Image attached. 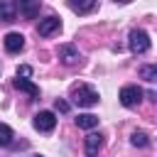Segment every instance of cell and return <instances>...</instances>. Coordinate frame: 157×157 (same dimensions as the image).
<instances>
[{"label": "cell", "mask_w": 157, "mask_h": 157, "mask_svg": "<svg viewBox=\"0 0 157 157\" xmlns=\"http://www.w3.org/2000/svg\"><path fill=\"white\" fill-rule=\"evenodd\" d=\"M98 91L93 88V86H88V83H76V86H71V101L78 105V108H91V105H96L98 103Z\"/></svg>", "instance_id": "cell-1"}, {"label": "cell", "mask_w": 157, "mask_h": 157, "mask_svg": "<svg viewBox=\"0 0 157 157\" xmlns=\"http://www.w3.org/2000/svg\"><path fill=\"white\" fill-rule=\"evenodd\" d=\"M142 96H145V91L140 88V86H135V83H130V86H123L120 88V103L125 105V108H135V105H140V101H142Z\"/></svg>", "instance_id": "cell-2"}, {"label": "cell", "mask_w": 157, "mask_h": 157, "mask_svg": "<svg viewBox=\"0 0 157 157\" xmlns=\"http://www.w3.org/2000/svg\"><path fill=\"white\" fill-rule=\"evenodd\" d=\"M128 44H130V52H132V54H145V52L150 49V34H147L145 29H132Z\"/></svg>", "instance_id": "cell-3"}, {"label": "cell", "mask_w": 157, "mask_h": 157, "mask_svg": "<svg viewBox=\"0 0 157 157\" xmlns=\"http://www.w3.org/2000/svg\"><path fill=\"white\" fill-rule=\"evenodd\" d=\"M32 125H34V130H39V132H52L54 125H56V115H54L52 110H39V113L34 115Z\"/></svg>", "instance_id": "cell-4"}, {"label": "cell", "mask_w": 157, "mask_h": 157, "mask_svg": "<svg viewBox=\"0 0 157 157\" xmlns=\"http://www.w3.org/2000/svg\"><path fill=\"white\" fill-rule=\"evenodd\" d=\"M101 147H103V135L101 132H88L83 137V152H86V157H98Z\"/></svg>", "instance_id": "cell-5"}, {"label": "cell", "mask_w": 157, "mask_h": 157, "mask_svg": "<svg viewBox=\"0 0 157 157\" xmlns=\"http://www.w3.org/2000/svg\"><path fill=\"white\" fill-rule=\"evenodd\" d=\"M56 29H61V20H59V17H54V15H49V17L39 20V25H37L39 37H49V34H54Z\"/></svg>", "instance_id": "cell-6"}, {"label": "cell", "mask_w": 157, "mask_h": 157, "mask_svg": "<svg viewBox=\"0 0 157 157\" xmlns=\"http://www.w3.org/2000/svg\"><path fill=\"white\" fill-rule=\"evenodd\" d=\"M2 44H5V52L17 54V52H22V49H25V37H22L20 32H7V34H5V39H2Z\"/></svg>", "instance_id": "cell-7"}, {"label": "cell", "mask_w": 157, "mask_h": 157, "mask_svg": "<svg viewBox=\"0 0 157 157\" xmlns=\"http://www.w3.org/2000/svg\"><path fill=\"white\" fill-rule=\"evenodd\" d=\"M59 59H61V64L74 66V64L81 61V54H78V49H76L74 44H61V47H59Z\"/></svg>", "instance_id": "cell-8"}, {"label": "cell", "mask_w": 157, "mask_h": 157, "mask_svg": "<svg viewBox=\"0 0 157 157\" xmlns=\"http://www.w3.org/2000/svg\"><path fill=\"white\" fill-rule=\"evenodd\" d=\"M39 5H42V0H15V7H20V12H22L27 20H34V17H37Z\"/></svg>", "instance_id": "cell-9"}, {"label": "cell", "mask_w": 157, "mask_h": 157, "mask_svg": "<svg viewBox=\"0 0 157 157\" xmlns=\"http://www.w3.org/2000/svg\"><path fill=\"white\" fill-rule=\"evenodd\" d=\"M12 86H15L17 91H25V93L29 96V101H37V98H39V88H37L29 78H20V76H17V78H12Z\"/></svg>", "instance_id": "cell-10"}, {"label": "cell", "mask_w": 157, "mask_h": 157, "mask_svg": "<svg viewBox=\"0 0 157 157\" xmlns=\"http://www.w3.org/2000/svg\"><path fill=\"white\" fill-rule=\"evenodd\" d=\"M17 17V7L12 0H0V20L2 22H15Z\"/></svg>", "instance_id": "cell-11"}, {"label": "cell", "mask_w": 157, "mask_h": 157, "mask_svg": "<svg viewBox=\"0 0 157 157\" xmlns=\"http://www.w3.org/2000/svg\"><path fill=\"white\" fill-rule=\"evenodd\" d=\"M96 2H98V0H69V7H71L76 15H86V12H91V10L96 7Z\"/></svg>", "instance_id": "cell-12"}, {"label": "cell", "mask_w": 157, "mask_h": 157, "mask_svg": "<svg viewBox=\"0 0 157 157\" xmlns=\"http://www.w3.org/2000/svg\"><path fill=\"white\" fill-rule=\"evenodd\" d=\"M76 125L83 128V130H91V128L98 125V115H93V113H81V115L76 118Z\"/></svg>", "instance_id": "cell-13"}, {"label": "cell", "mask_w": 157, "mask_h": 157, "mask_svg": "<svg viewBox=\"0 0 157 157\" xmlns=\"http://www.w3.org/2000/svg\"><path fill=\"white\" fill-rule=\"evenodd\" d=\"M140 78L155 83V81H157V66H155V64H142V66H140Z\"/></svg>", "instance_id": "cell-14"}, {"label": "cell", "mask_w": 157, "mask_h": 157, "mask_svg": "<svg viewBox=\"0 0 157 157\" xmlns=\"http://www.w3.org/2000/svg\"><path fill=\"white\" fill-rule=\"evenodd\" d=\"M130 142H132L135 147H150V137H147V132H142V130H135V132L130 135Z\"/></svg>", "instance_id": "cell-15"}, {"label": "cell", "mask_w": 157, "mask_h": 157, "mask_svg": "<svg viewBox=\"0 0 157 157\" xmlns=\"http://www.w3.org/2000/svg\"><path fill=\"white\" fill-rule=\"evenodd\" d=\"M12 145V128L0 123V147H10Z\"/></svg>", "instance_id": "cell-16"}, {"label": "cell", "mask_w": 157, "mask_h": 157, "mask_svg": "<svg viewBox=\"0 0 157 157\" xmlns=\"http://www.w3.org/2000/svg\"><path fill=\"white\" fill-rule=\"evenodd\" d=\"M17 76H20V78L32 76V66H27V64H25V66H20V69H17Z\"/></svg>", "instance_id": "cell-17"}, {"label": "cell", "mask_w": 157, "mask_h": 157, "mask_svg": "<svg viewBox=\"0 0 157 157\" xmlns=\"http://www.w3.org/2000/svg\"><path fill=\"white\" fill-rule=\"evenodd\" d=\"M56 110L66 113V110H69V103H66V101H56Z\"/></svg>", "instance_id": "cell-18"}, {"label": "cell", "mask_w": 157, "mask_h": 157, "mask_svg": "<svg viewBox=\"0 0 157 157\" xmlns=\"http://www.w3.org/2000/svg\"><path fill=\"white\" fill-rule=\"evenodd\" d=\"M115 2H130V0H115Z\"/></svg>", "instance_id": "cell-19"}, {"label": "cell", "mask_w": 157, "mask_h": 157, "mask_svg": "<svg viewBox=\"0 0 157 157\" xmlns=\"http://www.w3.org/2000/svg\"><path fill=\"white\" fill-rule=\"evenodd\" d=\"M29 157H42V155H29Z\"/></svg>", "instance_id": "cell-20"}]
</instances>
